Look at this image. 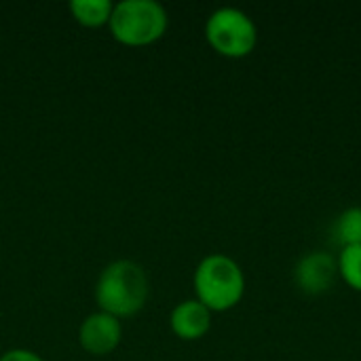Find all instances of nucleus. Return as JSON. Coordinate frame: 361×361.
Instances as JSON below:
<instances>
[{"label":"nucleus","mask_w":361,"mask_h":361,"mask_svg":"<svg viewBox=\"0 0 361 361\" xmlns=\"http://www.w3.org/2000/svg\"><path fill=\"white\" fill-rule=\"evenodd\" d=\"M148 277L144 269L131 260H116L108 264L95 286V300L99 309L116 319L131 317L146 305Z\"/></svg>","instance_id":"1"},{"label":"nucleus","mask_w":361,"mask_h":361,"mask_svg":"<svg viewBox=\"0 0 361 361\" xmlns=\"http://www.w3.org/2000/svg\"><path fill=\"white\" fill-rule=\"evenodd\" d=\"M195 290L199 302L209 311H228L241 300L245 279L235 260L222 254H214L203 258L197 267Z\"/></svg>","instance_id":"2"},{"label":"nucleus","mask_w":361,"mask_h":361,"mask_svg":"<svg viewBox=\"0 0 361 361\" xmlns=\"http://www.w3.org/2000/svg\"><path fill=\"white\" fill-rule=\"evenodd\" d=\"M112 36L127 47H144L159 40L167 30V13L154 0H123L110 15Z\"/></svg>","instance_id":"3"},{"label":"nucleus","mask_w":361,"mask_h":361,"mask_svg":"<svg viewBox=\"0 0 361 361\" xmlns=\"http://www.w3.org/2000/svg\"><path fill=\"white\" fill-rule=\"evenodd\" d=\"M209 44L226 57H243L256 47V25L239 8H218L205 25Z\"/></svg>","instance_id":"4"},{"label":"nucleus","mask_w":361,"mask_h":361,"mask_svg":"<svg viewBox=\"0 0 361 361\" xmlns=\"http://www.w3.org/2000/svg\"><path fill=\"white\" fill-rule=\"evenodd\" d=\"M121 334L123 330H121L118 319L99 311V313L89 315L80 324L78 341H80V347L91 355H108L118 347Z\"/></svg>","instance_id":"5"},{"label":"nucleus","mask_w":361,"mask_h":361,"mask_svg":"<svg viewBox=\"0 0 361 361\" xmlns=\"http://www.w3.org/2000/svg\"><path fill=\"white\" fill-rule=\"evenodd\" d=\"M336 275L338 267L334 258L326 252L307 254L296 267V283L309 296H319L332 290Z\"/></svg>","instance_id":"6"},{"label":"nucleus","mask_w":361,"mask_h":361,"mask_svg":"<svg viewBox=\"0 0 361 361\" xmlns=\"http://www.w3.org/2000/svg\"><path fill=\"white\" fill-rule=\"evenodd\" d=\"M169 324H171L173 334L180 336L182 341H197L209 332L212 313L199 300H186V302H180L171 311Z\"/></svg>","instance_id":"7"},{"label":"nucleus","mask_w":361,"mask_h":361,"mask_svg":"<svg viewBox=\"0 0 361 361\" xmlns=\"http://www.w3.org/2000/svg\"><path fill=\"white\" fill-rule=\"evenodd\" d=\"M74 19L85 27H99L110 21L114 4L110 0H74L70 2Z\"/></svg>","instance_id":"8"},{"label":"nucleus","mask_w":361,"mask_h":361,"mask_svg":"<svg viewBox=\"0 0 361 361\" xmlns=\"http://www.w3.org/2000/svg\"><path fill=\"white\" fill-rule=\"evenodd\" d=\"M332 233H334V241L343 245V250L361 245V207H351L343 212L336 218Z\"/></svg>","instance_id":"9"},{"label":"nucleus","mask_w":361,"mask_h":361,"mask_svg":"<svg viewBox=\"0 0 361 361\" xmlns=\"http://www.w3.org/2000/svg\"><path fill=\"white\" fill-rule=\"evenodd\" d=\"M338 271L353 290L361 292V245L343 250L338 260Z\"/></svg>","instance_id":"10"},{"label":"nucleus","mask_w":361,"mask_h":361,"mask_svg":"<svg viewBox=\"0 0 361 361\" xmlns=\"http://www.w3.org/2000/svg\"><path fill=\"white\" fill-rule=\"evenodd\" d=\"M0 361H44L40 360L36 353H32V351H25V349H13V351H8V353H4Z\"/></svg>","instance_id":"11"}]
</instances>
